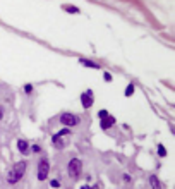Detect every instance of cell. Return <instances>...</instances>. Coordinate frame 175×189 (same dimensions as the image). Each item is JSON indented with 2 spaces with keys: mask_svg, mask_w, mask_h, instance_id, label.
Masks as SVG:
<instances>
[{
  "mask_svg": "<svg viewBox=\"0 0 175 189\" xmlns=\"http://www.w3.org/2000/svg\"><path fill=\"white\" fill-rule=\"evenodd\" d=\"M26 170H28V162L26 160H21V162L14 163V167L10 169L9 176H7V182L9 184H17L24 177Z\"/></svg>",
  "mask_w": 175,
  "mask_h": 189,
  "instance_id": "1",
  "label": "cell"
},
{
  "mask_svg": "<svg viewBox=\"0 0 175 189\" xmlns=\"http://www.w3.org/2000/svg\"><path fill=\"white\" fill-rule=\"evenodd\" d=\"M48 174H50V162L46 157H43L38 162V167H36V179L40 182H43V181L48 179Z\"/></svg>",
  "mask_w": 175,
  "mask_h": 189,
  "instance_id": "2",
  "label": "cell"
},
{
  "mask_svg": "<svg viewBox=\"0 0 175 189\" xmlns=\"http://www.w3.org/2000/svg\"><path fill=\"white\" fill-rule=\"evenodd\" d=\"M82 172V162L79 158H71L67 163V174L71 179H79V176H81Z\"/></svg>",
  "mask_w": 175,
  "mask_h": 189,
  "instance_id": "3",
  "label": "cell"
},
{
  "mask_svg": "<svg viewBox=\"0 0 175 189\" xmlns=\"http://www.w3.org/2000/svg\"><path fill=\"white\" fill-rule=\"evenodd\" d=\"M58 121H60V124L65 126V127H74V126H77L79 122H81V119H79L77 115H74V114L65 112V114H62L60 117H58Z\"/></svg>",
  "mask_w": 175,
  "mask_h": 189,
  "instance_id": "4",
  "label": "cell"
},
{
  "mask_svg": "<svg viewBox=\"0 0 175 189\" xmlns=\"http://www.w3.org/2000/svg\"><path fill=\"white\" fill-rule=\"evenodd\" d=\"M81 105H82V108H91L93 107V103H94V94H93V89H88V91H84L81 94Z\"/></svg>",
  "mask_w": 175,
  "mask_h": 189,
  "instance_id": "5",
  "label": "cell"
},
{
  "mask_svg": "<svg viewBox=\"0 0 175 189\" xmlns=\"http://www.w3.org/2000/svg\"><path fill=\"white\" fill-rule=\"evenodd\" d=\"M52 144L57 148V150H62V148H65V144H67V143H65V139L62 136L53 134V136H52Z\"/></svg>",
  "mask_w": 175,
  "mask_h": 189,
  "instance_id": "6",
  "label": "cell"
},
{
  "mask_svg": "<svg viewBox=\"0 0 175 189\" xmlns=\"http://www.w3.org/2000/svg\"><path fill=\"white\" fill-rule=\"evenodd\" d=\"M17 150L21 155H28L29 153V143L26 139H17Z\"/></svg>",
  "mask_w": 175,
  "mask_h": 189,
  "instance_id": "7",
  "label": "cell"
},
{
  "mask_svg": "<svg viewBox=\"0 0 175 189\" xmlns=\"http://www.w3.org/2000/svg\"><path fill=\"white\" fill-rule=\"evenodd\" d=\"M114 124H115V119L108 115L107 119H103V121H101V124H100V126H101V129H110V127L114 126Z\"/></svg>",
  "mask_w": 175,
  "mask_h": 189,
  "instance_id": "8",
  "label": "cell"
},
{
  "mask_svg": "<svg viewBox=\"0 0 175 189\" xmlns=\"http://www.w3.org/2000/svg\"><path fill=\"white\" fill-rule=\"evenodd\" d=\"M79 64L84 65V67H89V69H100V64L93 62V60H86V59H79Z\"/></svg>",
  "mask_w": 175,
  "mask_h": 189,
  "instance_id": "9",
  "label": "cell"
},
{
  "mask_svg": "<svg viewBox=\"0 0 175 189\" xmlns=\"http://www.w3.org/2000/svg\"><path fill=\"white\" fill-rule=\"evenodd\" d=\"M149 184H151V189H162V182L156 176H149Z\"/></svg>",
  "mask_w": 175,
  "mask_h": 189,
  "instance_id": "10",
  "label": "cell"
},
{
  "mask_svg": "<svg viewBox=\"0 0 175 189\" xmlns=\"http://www.w3.org/2000/svg\"><path fill=\"white\" fill-rule=\"evenodd\" d=\"M62 9H64L65 12H69V14H79L81 12L79 7H74V5H62Z\"/></svg>",
  "mask_w": 175,
  "mask_h": 189,
  "instance_id": "11",
  "label": "cell"
},
{
  "mask_svg": "<svg viewBox=\"0 0 175 189\" xmlns=\"http://www.w3.org/2000/svg\"><path fill=\"white\" fill-rule=\"evenodd\" d=\"M134 89H136V86H134V83H130V84H129V86H127V88H125V91H124V94H125L127 98H129V96H132Z\"/></svg>",
  "mask_w": 175,
  "mask_h": 189,
  "instance_id": "12",
  "label": "cell"
},
{
  "mask_svg": "<svg viewBox=\"0 0 175 189\" xmlns=\"http://www.w3.org/2000/svg\"><path fill=\"white\" fill-rule=\"evenodd\" d=\"M158 155H160L162 158H165V157H167V148L163 146V144H158Z\"/></svg>",
  "mask_w": 175,
  "mask_h": 189,
  "instance_id": "13",
  "label": "cell"
},
{
  "mask_svg": "<svg viewBox=\"0 0 175 189\" xmlns=\"http://www.w3.org/2000/svg\"><path fill=\"white\" fill-rule=\"evenodd\" d=\"M57 134H58V136H62V138H64V136H67V134H71V129H69V127H64V129H62L60 132H57Z\"/></svg>",
  "mask_w": 175,
  "mask_h": 189,
  "instance_id": "14",
  "label": "cell"
},
{
  "mask_svg": "<svg viewBox=\"0 0 175 189\" xmlns=\"http://www.w3.org/2000/svg\"><path fill=\"white\" fill-rule=\"evenodd\" d=\"M108 115H110V114H108V112H107V110H100V112H98V117H100V119H101V121H103V119H107V117H108Z\"/></svg>",
  "mask_w": 175,
  "mask_h": 189,
  "instance_id": "15",
  "label": "cell"
},
{
  "mask_svg": "<svg viewBox=\"0 0 175 189\" xmlns=\"http://www.w3.org/2000/svg\"><path fill=\"white\" fill-rule=\"evenodd\" d=\"M40 151H41V146H40V144H33L31 146V153H40Z\"/></svg>",
  "mask_w": 175,
  "mask_h": 189,
  "instance_id": "16",
  "label": "cell"
},
{
  "mask_svg": "<svg viewBox=\"0 0 175 189\" xmlns=\"http://www.w3.org/2000/svg\"><path fill=\"white\" fill-rule=\"evenodd\" d=\"M50 186L55 187V189H58V187H60V182H58L57 179H52V181H50Z\"/></svg>",
  "mask_w": 175,
  "mask_h": 189,
  "instance_id": "17",
  "label": "cell"
},
{
  "mask_svg": "<svg viewBox=\"0 0 175 189\" xmlns=\"http://www.w3.org/2000/svg\"><path fill=\"white\" fill-rule=\"evenodd\" d=\"M103 79H105L107 83H110V81H112V74H110V72H103Z\"/></svg>",
  "mask_w": 175,
  "mask_h": 189,
  "instance_id": "18",
  "label": "cell"
},
{
  "mask_svg": "<svg viewBox=\"0 0 175 189\" xmlns=\"http://www.w3.org/2000/svg\"><path fill=\"white\" fill-rule=\"evenodd\" d=\"M24 91H26V93L29 94V93L33 91V84H26V86H24Z\"/></svg>",
  "mask_w": 175,
  "mask_h": 189,
  "instance_id": "19",
  "label": "cell"
},
{
  "mask_svg": "<svg viewBox=\"0 0 175 189\" xmlns=\"http://www.w3.org/2000/svg\"><path fill=\"white\" fill-rule=\"evenodd\" d=\"M124 181H125V182H130V176H129V174H124Z\"/></svg>",
  "mask_w": 175,
  "mask_h": 189,
  "instance_id": "20",
  "label": "cell"
},
{
  "mask_svg": "<svg viewBox=\"0 0 175 189\" xmlns=\"http://www.w3.org/2000/svg\"><path fill=\"white\" fill-rule=\"evenodd\" d=\"M2 119H3V108L0 107V121H2Z\"/></svg>",
  "mask_w": 175,
  "mask_h": 189,
  "instance_id": "21",
  "label": "cell"
},
{
  "mask_svg": "<svg viewBox=\"0 0 175 189\" xmlns=\"http://www.w3.org/2000/svg\"><path fill=\"white\" fill-rule=\"evenodd\" d=\"M81 189H91V187L88 186V184H84V186H81Z\"/></svg>",
  "mask_w": 175,
  "mask_h": 189,
  "instance_id": "22",
  "label": "cell"
}]
</instances>
